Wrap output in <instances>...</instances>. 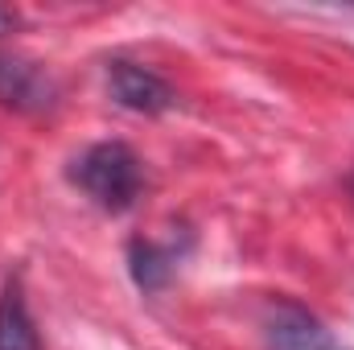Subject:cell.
<instances>
[{"label": "cell", "mask_w": 354, "mask_h": 350, "mask_svg": "<svg viewBox=\"0 0 354 350\" xmlns=\"http://www.w3.org/2000/svg\"><path fill=\"white\" fill-rule=\"evenodd\" d=\"M71 181L87 194L91 202L107 214H124L136 206L140 190H145V165L136 157L132 145L124 140H99L83 149L71 161Z\"/></svg>", "instance_id": "obj_1"}, {"label": "cell", "mask_w": 354, "mask_h": 350, "mask_svg": "<svg viewBox=\"0 0 354 350\" xmlns=\"http://www.w3.org/2000/svg\"><path fill=\"white\" fill-rule=\"evenodd\" d=\"M264 334L272 350H342V342L326 330V322L317 313H309L305 305L276 297L264 309Z\"/></svg>", "instance_id": "obj_2"}, {"label": "cell", "mask_w": 354, "mask_h": 350, "mask_svg": "<svg viewBox=\"0 0 354 350\" xmlns=\"http://www.w3.org/2000/svg\"><path fill=\"white\" fill-rule=\"evenodd\" d=\"M107 91L124 111H136V116H161V111L177 107V91L157 71L128 62V58L107 62Z\"/></svg>", "instance_id": "obj_3"}, {"label": "cell", "mask_w": 354, "mask_h": 350, "mask_svg": "<svg viewBox=\"0 0 354 350\" xmlns=\"http://www.w3.org/2000/svg\"><path fill=\"white\" fill-rule=\"evenodd\" d=\"M54 99H58V87L37 62L0 54V103L4 107H12V111H46V107H54Z\"/></svg>", "instance_id": "obj_4"}, {"label": "cell", "mask_w": 354, "mask_h": 350, "mask_svg": "<svg viewBox=\"0 0 354 350\" xmlns=\"http://www.w3.org/2000/svg\"><path fill=\"white\" fill-rule=\"evenodd\" d=\"M177 264H181L177 243H157V239H145V235H136L128 243V272H132L140 293H161L174 280Z\"/></svg>", "instance_id": "obj_5"}, {"label": "cell", "mask_w": 354, "mask_h": 350, "mask_svg": "<svg viewBox=\"0 0 354 350\" xmlns=\"http://www.w3.org/2000/svg\"><path fill=\"white\" fill-rule=\"evenodd\" d=\"M0 350H41L37 326L29 317V305H25L17 276H8L0 288Z\"/></svg>", "instance_id": "obj_6"}, {"label": "cell", "mask_w": 354, "mask_h": 350, "mask_svg": "<svg viewBox=\"0 0 354 350\" xmlns=\"http://www.w3.org/2000/svg\"><path fill=\"white\" fill-rule=\"evenodd\" d=\"M8 25H17V12H12V8H0V33H4Z\"/></svg>", "instance_id": "obj_7"}, {"label": "cell", "mask_w": 354, "mask_h": 350, "mask_svg": "<svg viewBox=\"0 0 354 350\" xmlns=\"http://www.w3.org/2000/svg\"><path fill=\"white\" fill-rule=\"evenodd\" d=\"M351 194H354V177H351Z\"/></svg>", "instance_id": "obj_8"}]
</instances>
